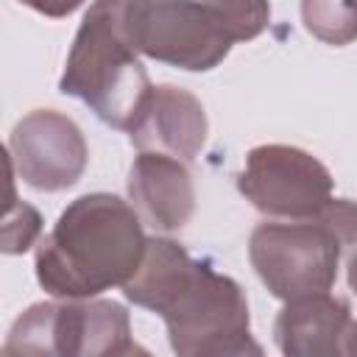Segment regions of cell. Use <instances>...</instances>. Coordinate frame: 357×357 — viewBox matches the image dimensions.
<instances>
[{"mask_svg":"<svg viewBox=\"0 0 357 357\" xmlns=\"http://www.w3.org/2000/svg\"><path fill=\"white\" fill-rule=\"evenodd\" d=\"M148 259L126 282L128 298L167 318L178 357H251L248 310L237 284L212 273L170 240L148 243Z\"/></svg>","mask_w":357,"mask_h":357,"instance_id":"cell-1","label":"cell"},{"mask_svg":"<svg viewBox=\"0 0 357 357\" xmlns=\"http://www.w3.org/2000/svg\"><path fill=\"white\" fill-rule=\"evenodd\" d=\"M145 251L137 215L112 195L78 198L39 251V282L50 293L89 296L139 271Z\"/></svg>","mask_w":357,"mask_h":357,"instance_id":"cell-2","label":"cell"},{"mask_svg":"<svg viewBox=\"0 0 357 357\" xmlns=\"http://www.w3.org/2000/svg\"><path fill=\"white\" fill-rule=\"evenodd\" d=\"M123 31V3H95L78 31L61 89L78 95L120 128L139 123L151 86Z\"/></svg>","mask_w":357,"mask_h":357,"instance_id":"cell-3","label":"cell"},{"mask_svg":"<svg viewBox=\"0 0 357 357\" xmlns=\"http://www.w3.org/2000/svg\"><path fill=\"white\" fill-rule=\"evenodd\" d=\"M265 6L218 3H123V31L148 56L176 61L187 70H206L229 45L254 36L265 25Z\"/></svg>","mask_w":357,"mask_h":357,"instance_id":"cell-4","label":"cell"},{"mask_svg":"<svg viewBox=\"0 0 357 357\" xmlns=\"http://www.w3.org/2000/svg\"><path fill=\"white\" fill-rule=\"evenodd\" d=\"M340 237L321 218L318 226H262L254 231L251 257L259 276L282 298L324 293L335 276Z\"/></svg>","mask_w":357,"mask_h":357,"instance_id":"cell-5","label":"cell"},{"mask_svg":"<svg viewBox=\"0 0 357 357\" xmlns=\"http://www.w3.org/2000/svg\"><path fill=\"white\" fill-rule=\"evenodd\" d=\"M240 187L259 209L276 215H315L329 206L326 170L293 148L254 151Z\"/></svg>","mask_w":357,"mask_h":357,"instance_id":"cell-6","label":"cell"},{"mask_svg":"<svg viewBox=\"0 0 357 357\" xmlns=\"http://www.w3.org/2000/svg\"><path fill=\"white\" fill-rule=\"evenodd\" d=\"M89 310L39 304L11 329L6 357H89Z\"/></svg>","mask_w":357,"mask_h":357,"instance_id":"cell-7","label":"cell"},{"mask_svg":"<svg viewBox=\"0 0 357 357\" xmlns=\"http://www.w3.org/2000/svg\"><path fill=\"white\" fill-rule=\"evenodd\" d=\"M131 139L139 148L159 142L190 156L204 142V109L192 95L173 86H159L156 92H151V100L139 123L134 126Z\"/></svg>","mask_w":357,"mask_h":357,"instance_id":"cell-8","label":"cell"},{"mask_svg":"<svg viewBox=\"0 0 357 357\" xmlns=\"http://www.w3.org/2000/svg\"><path fill=\"white\" fill-rule=\"evenodd\" d=\"M349 321L340 301L315 296L298 298L279 318V346L284 357H340L337 340Z\"/></svg>","mask_w":357,"mask_h":357,"instance_id":"cell-9","label":"cell"},{"mask_svg":"<svg viewBox=\"0 0 357 357\" xmlns=\"http://www.w3.org/2000/svg\"><path fill=\"white\" fill-rule=\"evenodd\" d=\"M131 195L153 220V226L176 229L192 209L190 176L178 162L165 156H139L131 170Z\"/></svg>","mask_w":357,"mask_h":357,"instance_id":"cell-10","label":"cell"},{"mask_svg":"<svg viewBox=\"0 0 357 357\" xmlns=\"http://www.w3.org/2000/svg\"><path fill=\"white\" fill-rule=\"evenodd\" d=\"M14 145L20 151L22 176L28 184L36 181L47 159L45 153H56L59 159L75 167H84V142L78 137V128L53 112H36L25 117L14 131Z\"/></svg>","mask_w":357,"mask_h":357,"instance_id":"cell-11","label":"cell"},{"mask_svg":"<svg viewBox=\"0 0 357 357\" xmlns=\"http://www.w3.org/2000/svg\"><path fill=\"white\" fill-rule=\"evenodd\" d=\"M120 357H151V354H148L145 349H139V346H128V349H126Z\"/></svg>","mask_w":357,"mask_h":357,"instance_id":"cell-12","label":"cell"},{"mask_svg":"<svg viewBox=\"0 0 357 357\" xmlns=\"http://www.w3.org/2000/svg\"><path fill=\"white\" fill-rule=\"evenodd\" d=\"M349 357H357V326H354V332L349 337Z\"/></svg>","mask_w":357,"mask_h":357,"instance_id":"cell-13","label":"cell"},{"mask_svg":"<svg viewBox=\"0 0 357 357\" xmlns=\"http://www.w3.org/2000/svg\"><path fill=\"white\" fill-rule=\"evenodd\" d=\"M351 284L357 287V257H354V262H351Z\"/></svg>","mask_w":357,"mask_h":357,"instance_id":"cell-14","label":"cell"}]
</instances>
